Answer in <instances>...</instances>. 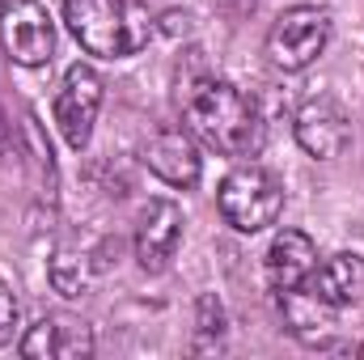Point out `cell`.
I'll use <instances>...</instances> for the list:
<instances>
[{
    "mask_svg": "<svg viewBox=\"0 0 364 360\" xmlns=\"http://www.w3.org/2000/svg\"><path fill=\"white\" fill-rule=\"evenodd\" d=\"M178 106L186 132L208 149H216L220 157H255L263 149V110L233 81H220L208 73L182 77Z\"/></svg>",
    "mask_w": 364,
    "mask_h": 360,
    "instance_id": "obj_1",
    "label": "cell"
},
{
    "mask_svg": "<svg viewBox=\"0 0 364 360\" xmlns=\"http://www.w3.org/2000/svg\"><path fill=\"white\" fill-rule=\"evenodd\" d=\"M64 21L73 38L102 60H127L153 38V17L136 0H64Z\"/></svg>",
    "mask_w": 364,
    "mask_h": 360,
    "instance_id": "obj_2",
    "label": "cell"
},
{
    "mask_svg": "<svg viewBox=\"0 0 364 360\" xmlns=\"http://www.w3.org/2000/svg\"><path fill=\"white\" fill-rule=\"evenodd\" d=\"M216 203H220V216L237 233H259V229H267V225L279 221L284 186L263 166H237V170L225 174L220 191H216Z\"/></svg>",
    "mask_w": 364,
    "mask_h": 360,
    "instance_id": "obj_3",
    "label": "cell"
},
{
    "mask_svg": "<svg viewBox=\"0 0 364 360\" xmlns=\"http://www.w3.org/2000/svg\"><path fill=\"white\" fill-rule=\"evenodd\" d=\"M331 43V13L318 4L284 9L267 30V60L279 73H305Z\"/></svg>",
    "mask_w": 364,
    "mask_h": 360,
    "instance_id": "obj_4",
    "label": "cell"
},
{
    "mask_svg": "<svg viewBox=\"0 0 364 360\" xmlns=\"http://www.w3.org/2000/svg\"><path fill=\"white\" fill-rule=\"evenodd\" d=\"M0 38L21 68H43L55 55V21L38 0H4L0 4Z\"/></svg>",
    "mask_w": 364,
    "mask_h": 360,
    "instance_id": "obj_5",
    "label": "cell"
},
{
    "mask_svg": "<svg viewBox=\"0 0 364 360\" xmlns=\"http://www.w3.org/2000/svg\"><path fill=\"white\" fill-rule=\"evenodd\" d=\"M292 132H296V144L314 162H335L352 149V119H348L343 102L331 97V93H318V97L301 102V110L292 119Z\"/></svg>",
    "mask_w": 364,
    "mask_h": 360,
    "instance_id": "obj_6",
    "label": "cell"
},
{
    "mask_svg": "<svg viewBox=\"0 0 364 360\" xmlns=\"http://www.w3.org/2000/svg\"><path fill=\"white\" fill-rule=\"evenodd\" d=\"M102 77L93 73L90 64H73L60 81L55 93V127L64 132V140L73 149H85L93 136V123H97V110H102Z\"/></svg>",
    "mask_w": 364,
    "mask_h": 360,
    "instance_id": "obj_7",
    "label": "cell"
},
{
    "mask_svg": "<svg viewBox=\"0 0 364 360\" xmlns=\"http://www.w3.org/2000/svg\"><path fill=\"white\" fill-rule=\"evenodd\" d=\"M186 216L174 199H149L136 216V259L144 271H166L182 246Z\"/></svg>",
    "mask_w": 364,
    "mask_h": 360,
    "instance_id": "obj_8",
    "label": "cell"
},
{
    "mask_svg": "<svg viewBox=\"0 0 364 360\" xmlns=\"http://www.w3.org/2000/svg\"><path fill=\"white\" fill-rule=\"evenodd\" d=\"M140 162L170 186H195L203 174V157H199V144L186 127H157L144 149H140Z\"/></svg>",
    "mask_w": 364,
    "mask_h": 360,
    "instance_id": "obj_9",
    "label": "cell"
},
{
    "mask_svg": "<svg viewBox=\"0 0 364 360\" xmlns=\"http://www.w3.org/2000/svg\"><path fill=\"white\" fill-rule=\"evenodd\" d=\"M318 271V246L309 233L301 229H279L267 246V284L275 292L288 288H305Z\"/></svg>",
    "mask_w": 364,
    "mask_h": 360,
    "instance_id": "obj_10",
    "label": "cell"
},
{
    "mask_svg": "<svg viewBox=\"0 0 364 360\" xmlns=\"http://www.w3.org/2000/svg\"><path fill=\"white\" fill-rule=\"evenodd\" d=\"M90 352H93V335L77 318H38L21 339V356L30 360H77L90 356Z\"/></svg>",
    "mask_w": 364,
    "mask_h": 360,
    "instance_id": "obj_11",
    "label": "cell"
},
{
    "mask_svg": "<svg viewBox=\"0 0 364 360\" xmlns=\"http://www.w3.org/2000/svg\"><path fill=\"white\" fill-rule=\"evenodd\" d=\"M314 292L331 305V309H352V305H364V259L352 255V250H339L331 255L326 263H318L314 271Z\"/></svg>",
    "mask_w": 364,
    "mask_h": 360,
    "instance_id": "obj_12",
    "label": "cell"
},
{
    "mask_svg": "<svg viewBox=\"0 0 364 360\" xmlns=\"http://www.w3.org/2000/svg\"><path fill=\"white\" fill-rule=\"evenodd\" d=\"M279 309H284V322H288V331L301 339V344H331V335H335V309L309 288H288V292H279Z\"/></svg>",
    "mask_w": 364,
    "mask_h": 360,
    "instance_id": "obj_13",
    "label": "cell"
},
{
    "mask_svg": "<svg viewBox=\"0 0 364 360\" xmlns=\"http://www.w3.org/2000/svg\"><path fill=\"white\" fill-rule=\"evenodd\" d=\"M51 288L60 292V297H85L90 292V268H85V259L81 255H73V250H55V259H51Z\"/></svg>",
    "mask_w": 364,
    "mask_h": 360,
    "instance_id": "obj_14",
    "label": "cell"
},
{
    "mask_svg": "<svg viewBox=\"0 0 364 360\" xmlns=\"http://www.w3.org/2000/svg\"><path fill=\"white\" fill-rule=\"evenodd\" d=\"M195 327H199V348H216V344L225 339V309H220V301H216L212 292L199 297V318H195Z\"/></svg>",
    "mask_w": 364,
    "mask_h": 360,
    "instance_id": "obj_15",
    "label": "cell"
},
{
    "mask_svg": "<svg viewBox=\"0 0 364 360\" xmlns=\"http://www.w3.org/2000/svg\"><path fill=\"white\" fill-rule=\"evenodd\" d=\"M17 322H21V305H17V297H13L9 280H0V344H9V339H13Z\"/></svg>",
    "mask_w": 364,
    "mask_h": 360,
    "instance_id": "obj_16",
    "label": "cell"
},
{
    "mask_svg": "<svg viewBox=\"0 0 364 360\" xmlns=\"http://www.w3.org/2000/svg\"><path fill=\"white\" fill-rule=\"evenodd\" d=\"M360 352H364V348H360Z\"/></svg>",
    "mask_w": 364,
    "mask_h": 360,
    "instance_id": "obj_17",
    "label": "cell"
}]
</instances>
